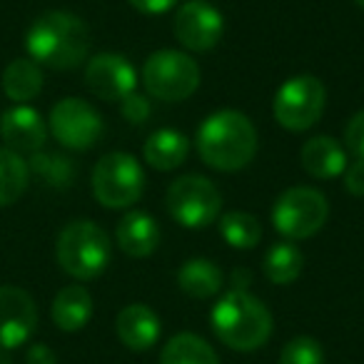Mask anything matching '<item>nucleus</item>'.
<instances>
[{
	"label": "nucleus",
	"mask_w": 364,
	"mask_h": 364,
	"mask_svg": "<svg viewBox=\"0 0 364 364\" xmlns=\"http://www.w3.org/2000/svg\"><path fill=\"white\" fill-rule=\"evenodd\" d=\"M329 205L314 188H289L277 198L272 208V225L284 240H307L324 228Z\"/></svg>",
	"instance_id": "1a4fd4ad"
},
{
	"label": "nucleus",
	"mask_w": 364,
	"mask_h": 364,
	"mask_svg": "<svg viewBox=\"0 0 364 364\" xmlns=\"http://www.w3.org/2000/svg\"><path fill=\"white\" fill-rule=\"evenodd\" d=\"M132 8H137L140 13H147V16H160V13H167L170 8H175L180 0H130Z\"/></svg>",
	"instance_id": "7c9ffc66"
},
{
	"label": "nucleus",
	"mask_w": 364,
	"mask_h": 364,
	"mask_svg": "<svg viewBox=\"0 0 364 364\" xmlns=\"http://www.w3.org/2000/svg\"><path fill=\"white\" fill-rule=\"evenodd\" d=\"M344 145L357 160H364V110H359L344 127Z\"/></svg>",
	"instance_id": "c85d7f7f"
},
{
	"label": "nucleus",
	"mask_w": 364,
	"mask_h": 364,
	"mask_svg": "<svg viewBox=\"0 0 364 364\" xmlns=\"http://www.w3.org/2000/svg\"><path fill=\"white\" fill-rule=\"evenodd\" d=\"M120 112H122V117H125L127 122H132V125H140V122H145L147 117H150L152 107H150L147 95H142V92L135 90V92H130V95L120 100Z\"/></svg>",
	"instance_id": "cd10ccee"
},
{
	"label": "nucleus",
	"mask_w": 364,
	"mask_h": 364,
	"mask_svg": "<svg viewBox=\"0 0 364 364\" xmlns=\"http://www.w3.org/2000/svg\"><path fill=\"white\" fill-rule=\"evenodd\" d=\"M85 85L100 100L120 102L122 97L137 90V73L127 58L117 53H100L87 63Z\"/></svg>",
	"instance_id": "f8f14e48"
},
{
	"label": "nucleus",
	"mask_w": 364,
	"mask_h": 364,
	"mask_svg": "<svg viewBox=\"0 0 364 364\" xmlns=\"http://www.w3.org/2000/svg\"><path fill=\"white\" fill-rule=\"evenodd\" d=\"M28 180H31L28 162L18 152L0 147V208L18 203L28 190Z\"/></svg>",
	"instance_id": "b1692460"
},
{
	"label": "nucleus",
	"mask_w": 364,
	"mask_h": 364,
	"mask_svg": "<svg viewBox=\"0 0 364 364\" xmlns=\"http://www.w3.org/2000/svg\"><path fill=\"white\" fill-rule=\"evenodd\" d=\"M115 329L120 342L132 352H145V349L155 347V342L160 339V319L152 312L147 304H127L120 309L115 319Z\"/></svg>",
	"instance_id": "2eb2a0df"
},
{
	"label": "nucleus",
	"mask_w": 364,
	"mask_h": 364,
	"mask_svg": "<svg viewBox=\"0 0 364 364\" xmlns=\"http://www.w3.org/2000/svg\"><path fill=\"white\" fill-rule=\"evenodd\" d=\"M50 132L68 150H90L102 137V117L90 102L65 97L50 110Z\"/></svg>",
	"instance_id": "9d476101"
},
{
	"label": "nucleus",
	"mask_w": 364,
	"mask_h": 364,
	"mask_svg": "<svg viewBox=\"0 0 364 364\" xmlns=\"http://www.w3.org/2000/svg\"><path fill=\"white\" fill-rule=\"evenodd\" d=\"M354 3H357V6H359V8H362V11H364V0H354Z\"/></svg>",
	"instance_id": "f704fd0d"
},
{
	"label": "nucleus",
	"mask_w": 364,
	"mask_h": 364,
	"mask_svg": "<svg viewBox=\"0 0 364 364\" xmlns=\"http://www.w3.org/2000/svg\"><path fill=\"white\" fill-rule=\"evenodd\" d=\"M344 175V190L354 198H364V160H354Z\"/></svg>",
	"instance_id": "c756f323"
},
{
	"label": "nucleus",
	"mask_w": 364,
	"mask_h": 364,
	"mask_svg": "<svg viewBox=\"0 0 364 364\" xmlns=\"http://www.w3.org/2000/svg\"><path fill=\"white\" fill-rule=\"evenodd\" d=\"M28 170H33L48 188L55 190L70 188L75 180V162L65 155H55V152H33Z\"/></svg>",
	"instance_id": "a878e982"
},
{
	"label": "nucleus",
	"mask_w": 364,
	"mask_h": 364,
	"mask_svg": "<svg viewBox=\"0 0 364 364\" xmlns=\"http://www.w3.org/2000/svg\"><path fill=\"white\" fill-rule=\"evenodd\" d=\"M3 90L13 102H31L43 90V70L33 58H18L3 70Z\"/></svg>",
	"instance_id": "412c9836"
},
{
	"label": "nucleus",
	"mask_w": 364,
	"mask_h": 364,
	"mask_svg": "<svg viewBox=\"0 0 364 364\" xmlns=\"http://www.w3.org/2000/svg\"><path fill=\"white\" fill-rule=\"evenodd\" d=\"M213 332L235 352H255L272 334V312L247 289H230L215 302Z\"/></svg>",
	"instance_id": "7ed1b4c3"
},
{
	"label": "nucleus",
	"mask_w": 364,
	"mask_h": 364,
	"mask_svg": "<svg viewBox=\"0 0 364 364\" xmlns=\"http://www.w3.org/2000/svg\"><path fill=\"white\" fill-rule=\"evenodd\" d=\"M279 364H324V349L314 337L299 334L282 347Z\"/></svg>",
	"instance_id": "bb28decb"
},
{
	"label": "nucleus",
	"mask_w": 364,
	"mask_h": 364,
	"mask_svg": "<svg viewBox=\"0 0 364 364\" xmlns=\"http://www.w3.org/2000/svg\"><path fill=\"white\" fill-rule=\"evenodd\" d=\"M327 105V90L314 75H294L279 85L272 102L274 120L279 127L292 132H304L319 122Z\"/></svg>",
	"instance_id": "6e6552de"
},
{
	"label": "nucleus",
	"mask_w": 364,
	"mask_h": 364,
	"mask_svg": "<svg viewBox=\"0 0 364 364\" xmlns=\"http://www.w3.org/2000/svg\"><path fill=\"white\" fill-rule=\"evenodd\" d=\"M198 60L180 50H157L142 65V85L147 95L162 102H180L200 87Z\"/></svg>",
	"instance_id": "39448f33"
},
{
	"label": "nucleus",
	"mask_w": 364,
	"mask_h": 364,
	"mask_svg": "<svg viewBox=\"0 0 364 364\" xmlns=\"http://www.w3.org/2000/svg\"><path fill=\"white\" fill-rule=\"evenodd\" d=\"M0 364H11V357H8V352L3 347H0Z\"/></svg>",
	"instance_id": "72a5a7b5"
},
{
	"label": "nucleus",
	"mask_w": 364,
	"mask_h": 364,
	"mask_svg": "<svg viewBox=\"0 0 364 364\" xmlns=\"http://www.w3.org/2000/svg\"><path fill=\"white\" fill-rule=\"evenodd\" d=\"M145 193V170L127 152H107L92 170V195L107 210H125Z\"/></svg>",
	"instance_id": "0eeeda50"
},
{
	"label": "nucleus",
	"mask_w": 364,
	"mask_h": 364,
	"mask_svg": "<svg viewBox=\"0 0 364 364\" xmlns=\"http://www.w3.org/2000/svg\"><path fill=\"white\" fill-rule=\"evenodd\" d=\"M172 31L182 48L193 53H208L223 41L225 18L218 8L205 0H188L177 8Z\"/></svg>",
	"instance_id": "9b49d317"
},
{
	"label": "nucleus",
	"mask_w": 364,
	"mask_h": 364,
	"mask_svg": "<svg viewBox=\"0 0 364 364\" xmlns=\"http://www.w3.org/2000/svg\"><path fill=\"white\" fill-rule=\"evenodd\" d=\"M55 255L60 267L75 279H92L110 262V240L92 220H75L58 235Z\"/></svg>",
	"instance_id": "20e7f679"
},
{
	"label": "nucleus",
	"mask_w": 364,
	"mask_h": 364,
	"mask_svg": "<svg viewBox=\"0 0 364 364\" xmlns=\"http://www.w3.org/2000/svg\"><path fill=\"white\" fill-rule=\"evenodd\" d=\"M26 48L38 65L53 70H73L85 63L90 50V31L73 13L50 11L31 26Z\"/></svg>",
	"instance_id": "f03ea898"
},
{
	"label": "nucleus",
	"mask_w": 364,
	"mask_h": 364,
	"mask_svg": "<svg viewBox=\"0 0 364 364\" xmlns=\"http://www.w3.org/2000/svg\"><path fill=\"white\" fill-rule=\"evenodd\" d=\"M218 225L223 240L235 250H255L262 240V225L250 213L232 210V213L223 215Z\"/></svg>",
	"instance_id": "393cba45"
},
{
	"label": "nucleus",
	"mask_w": 364,
	"mask_h": 364,
	"mask_svg": "<svg viewBox=\"0 0 364 364\" xmlns=\"http://www.w3.org/2000/svg\"><path fill=\"white\" fill-rule=\"evenodd\" d=\"M304 269V255L292 242H274L264 255V274L272 284H292Z\"/></svg>",
	"instance_id": "5701e85b"
},
{
	"label": "nucleus",
	"mask_w": 364,
	"mask_h": 364,
	"mask_svg": "<svg viewBox=\"0 0 364 364\" xmlns=\"http://www.w3.org/2000/svg\"><path fill=\"white\" fill-rule=\"evenodd\" d=\"M188 155H190L188 137L182 135L180 130H172V127L155 130L147 137L145 145H142V157H145L147 167L160 172L177 170L182 162L188 160Z\"/></svg>",
	"instance_id": "a211bd4d"
},
{
	"label": "nucleus",
	"mask_w": 364,
	"mask_h": 364,
	"mask_svg": "<svg viewBox=\"0 0 364 364\" xmlns=\"http://www.w3.org/2000/svg\"><path fill=\"white\" fill-rule=\"evenodd\" d=\"M198 152L218 172H237L257 152V130L240 110H218L205 117L198 130Z\"/></svg>",
	"instance_id": "f257e3e1"
},
{
	"label": "nucleus",
	"mask_w": 364,
	"mask_h": 364,
	"mask_svg": "<svg viewBox=\"0 0 364 364\" xmlns=\"http://www.w3.org/2000/svg\"><path fill=\"white\" fill-rule=\"evenodd\" d=\"M302 167L317 180H332L347 170V150L334 137L317 135L302 145Z\"/></svg>",
	"instance_id": "f3484780"
},
{
	"label": "nucleus",
	"mask_w": 364,
	"mask_h": 364,
	"mask_svg": "<svg viewBox=\"0 0 364 364\" xmlns=\"http://www.w3.org/2000/svg\"><path fill=\"white\" fill-rule=\"evenodd\" d=\"M160 364H220V357L200 334L182 332L167 339L160 352Z\"/></svg>",
	"instance_id": "4be33fe9"
},
{
	"label": "nucleus",
	"mask_w": 364,
	"mask_h": 364,
	"mask_svg": "<svg viewBox=\"0 0 364 364\" xmlns=\"http://www.w3.org/2000/svg\"><path fill=\"white\" fill-rule=\"evenodd\" d=\"M28 364H58V357L55 352H53L50 347H46V344H33L31 349H28Z\"/></svg>",
	"instance_id": "2f4dec72"
},
{
	"label": "nucleus",
	"mask_w": 364,
	"mask_h": 364,
	"mask_svg": "<svg viewBox=\"0 0 364 364\" xmlns=\"http://www.w3.org/2000/svg\"><path fill=\"white\" fill-rule=\"evenodd\" d=\"M225 274L213 259H188L177 272V287L193 299H210L223 289Z\"/></svg>",
	"instance_id": "aec40b11"
},
{
	"label": "nucleus",
	"mask_w": 364,
	"mask_h": 364,
	"mask_svg": "<svg viewBox=\"0 0 364 364\" xmlns=\"http://www.w3.org/2000/svg\"><path fill=\"white\" fill-rule=\"evenodd\" d=\"M0 137L13 152H38L48 137V127L38 110L16 105L0 117Z\"/></svg>",
	"instance_id": "4468645a"
},
{
	"label": "nucleus",
	"mask_w": 364,
	"mask_h": 364,
	"mask_svg": "<svg viewBox=\"0 0 364 364\" xmlns=\"http://www.w3.org/2000/svg\"><path fill=\"white\" fill-rule=\"evenodd\" d=\"M165 208L180 228L200 230L220 220L223 195L205 175H182L167 188Z\"/></svg>",
	"instance_id": "423d86ee"
},
{
	"label": "nucleus",
	"mask_w": 364,
	"mask_h": 364,
	"mask_svg": "<svg viewBox=\"0 0 364 364\" xmlns=\"http://www.w3.org/2000/svg\"><path fill=\"white\" fill-rule=\"evenodd\" d=\"M115 237L120 250L127 255V257H150L152 252L160 245V225L155 223V218L147 213H140V210H132L125 218L117 223Z\"/></svg>",
	"instance_id": "dca6fc26"
},
{
	"label": "nucleus",
	"mask_w": 364,
	"mask_h": 364,
	"mask_svg": "<svg viewBox=\"0 0 364 364\" xmlns=\"http://www.w3.org/2000/svg\"><path fill=\"white\" fill-rule=\"evenodd\" d=\"M38 329V307L21 287H0V347L16 349L26 344Z\"/></svg>",
	"instance_id": "ddd939ff"
},
{
	"label": "nucleus",
	"mask_w": 364,
	"mask_h": 364,
	"mask_svg": "<svg viewBox=\"0 0 364 364\" xmlns=\"http://www.w3.org/2000/svg\"><path fill=\"white\" fill-rule=\"evenodd\" d=\"M53 322L63 332H77L92 317V297L82 284H68L53 299Z\"/></svg>",
	"instance_id": "6ab92c4d"
},
{
	"label": "nucleus",
	"mask_w": 364,
	"mask_h": 364,
	"mask_svg": "<svg viewBox=\"0 0 364 364\" xmlns=\"http://www.w3.org/2000/svg\"><path fill=\"white\" fill-rule=\"evenodd\" d=\"M250 282H252V272L250 269L240 267L232 272V289H247Z\"/></svg>",
	"instance_id": "473e14b6"
}]
</instances>
